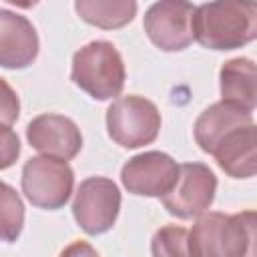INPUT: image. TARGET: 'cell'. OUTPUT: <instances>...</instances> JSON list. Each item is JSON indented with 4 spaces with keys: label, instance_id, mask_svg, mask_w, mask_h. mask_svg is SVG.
Returning <instances> with one entry per match:
<instances>
[{
    "label": "cell",
    "instance_id": "1",
    "mask_svg": "<svg viewBox=\"0 0 257 257\" xmlns=\"http://www.w3.org/2000/svg\"><path fill=\"white\" fill-rule=\"evenodd\" d=\"M193 40L209 50H235L257 36L255 0H211L195 8Z\"/></svg>",
    "mask_w": 257,
    "mask_h": 257
},
{
    "label": "cell",
    "instance_id": "2",
    "mask_svg": "<svg viewBox=\"0 0 257 257\" xmlns=\"http://www.w3.org/2000/svg\"><path fill=\"white\" fill-rule=\"evenodd\" d=\"M257 217L253 211L235 215L201 213L189 231V255L201 257H237L253 253Z\"/></svg>",
    "mask_w": 257,
    "mask_h": 257
},
{
    "label": "cell",
    "instance_id": "3",
    "mask_svg": "<svg viewBox=\"0 0 257 257\" xmlns=\"http://www.w3.org/2000/svg\"><path fill=\"white\" fill-rule=\"evenodd\" d=\"M124 62L108 40H92L72 56V82L96 100H108L122 92Z\"/></svg>",
    "mask_w": 257,
    "mask_h": 257
},
{
    "label": "cell",
    "instance_id": "4",
    "mask_svg": "<svg viewBox=\"0 0 257 257\" xmlns=\"http://www.w3.org/2000/svg\"><path fill=\"white\" fill-rule=\"evenodd\" d=\"M106 131L116 145L139 149L151 145L159 137L161 112L145 96H120L106 110Z\"/></svg>",
    "mask_w": 257,
    "mask_h": 257
},
{
    "label": "cell",
    "instance_id": "5",
    "mask_svg": "<svg viewBox=\"0 0 257 257\" xmlns=\"http://www.w3.org/2000/svg\"><path fill=\"white\" fill-rule=\"evenodd\" d=\"M74 173L66 161L56 157H32L22 167V193L38 209L56 211L72 195Z\"/></svg>",
    "mask_w": 257,
    "mask_h": 257
},
{
    "label": "cell",
    "instance_id": "6",
    "mask_svg": "<svg viewBox=\"0 0 257 257\" xmlns=\"http://www.w3.org/2000/svg\"><path fill=\"white\" fill-rule=\"evenodd\" d=\"M120 211V191L106 177L84 179L72 201V215L78 227L88 235H100L112 229Z\"/></svg>",
    "mask_w": 257,
    "mask_h": 257
},
{
    "label": "cell",
    "instance_id": "7",
    "mask_svg": "<svg viewBox=\"0 0 257 257\" xmlns=\"http://www.w3.org/2000/svg\"><path fill=\"white\" fill-rule=\"evenodd\" d=\"M217 191L215 173L203 163L179 165V175L169 193L161 197L163 207L177 219H193L205 213Z\"/></svg>",
    "mask_w": 257,
    "mask_h": 257
},
{
    "label": "cell",
    "instance_id": "8",
    "mask_svg": "<svg viewBox=\"0 0 257 257\" xmlns=\"http://www.w3.org/2000/svg\"><path fill=\"white\" fill-rule=\"evenodd\" d=\"M193 12L195 6L189 0H157L143 20L149 40L165 52L185 50L193 42Z\"/></svg>",
    "mask_w": 257,
    "mask_h": 257
},
{
    "label": "cell",
    "instance_id": "9",
    "mask_svg": "<svg viewBox=\"0 0 257 257\" xmlns=\"http://www.w3.org/2000/svg\"><path fill=\"white\" fill-rule=\"evenodd\" d=\"M177 161L161 151H147L135 155L120 169V181L128 193L159 199L171 191L177 181Z\"/></svg>",
    "mask_w": 257,
    "mask_h": 257
},
{
    "label": "cell",
    "instance_id": "10",
    "mask_svg": "<svg viewBox=\"0 0 257 257\" xmlns=\"http://www.w3.org/2000/svg\"><path fill=\"white\" fill-rule=\"evenodd\" d=\"M26 139L32 149L62 161L74 159L82 149V135L68 116L46 112L32 118L26 126Z\"/></svg>",
    "mask_w": 257,
    "mask_h": 257
},
{
    "label": "cell",
    "instance_id": "11",
    "mask_svg": "<svg viewBox=\"0 0 257 257\" xmlns=\"http://www.w3.org/2000/svg\"><path fill=\"white\" fill-rule=\"evenodd\" d=\"M38 56V34L32 22L12 10L0 8V66L26 68Z\"/></svg>",
    "mask_w": 257,
    "mask_h": 257
},
{
    "label": "cell",
    "instance_id": "12",
    "mask_svg": "<svg viewBox=\"0 0 257 257\" xmlns=\"http://www.w3.org/2000/svg\"><path fill=\"white\" fill-rule=\"evenodd\" d=\"M217 165L233 179H251L257 171L255 124H245L225 135L211 153Z\"/></svg>",
    "mask_w": 257,
    "mask_h": 257
},
{
    "label": "cell",
    "instance_id": "13",
    "mask_svg": "<svg viewBox=\"0 0 257 257\" xmlns=\"http://www.w3.org/2000/svg\"><path fill=\"white\" fill-rule=\"evenodd\" d=\"M251 122H253V110L241 108L227 100H219L199 114L195 122V141L203 153L211 155L225 135Z\"/></svg>",
    "mask_w": 257,
    "mask_h": 257
},
{
    "label": "cell",
    "instance_id": "14",
    "mask_svg": "<svg viewBox=\"0 0 257 257\" xmlns=\"http://www.w3.org/2000/svg\"><path fill=\"white\" fill-rule=\"evenodd\" d=\"M221 96L227 102H233L241 108L253 110L257 100L255 88V62L251 58L239 56L231 58L221 66Z\"/></svg>",
    "mask_w": 257,
    "mask_h": 257
},
{
    "label": "cell",
    "instance_id": "15",
    "mask_svg": "<svg viewBox=\"0 0 257 257\" xmlns=\"http://www.w3.org/2000/svg\"><path fill=\"white\" fill-rule=\"evenodd\" d=\"M76 14L90 26L116 30L137 16V0H74Z\"/></svg>",
    "mask_w": 257,
    "mask_h": 257
},
{
    "label": "cell",
    "instance_id": "16",
    "mask_svg": "<svg viewBox=\"0 0 257 257\" xmlns=\"http://www.w3.org/2000/svg\"><path fill=\"white\" fill-rule=\"evenodd\" d=\"M24 227V205L14 187L0 181V241L14 243Z\"/></svg>",
    "mask_w": 257,
    "mask_h": 257
},
{
    "label": "cell",
    "instance_id": "17",
    "mask_svg": "<svg viewBox=\"0 0 257 257\" xmlns=\"http://www.w3.org/2000/svg\"><path fill=\"white\" fill-rule=\"evenodd\" d=\"M187 237H189V231L183 229V227H177V225L161 227L153 237L151 251L157 257H163V255H189Z\"/></svg>",
    "mask_w": 257,
    "mask_h": 257
},
{
    "label": "cell",
    "instance_id": "18",
    "mask_svg": "<svg viewBox=\"0 0 257 257\" xmlns=\"http://www.w3.org/2000/svg\"><path fill=\"white\" fill-rule=\"evenodd\" d=\"M20 157V139L10 124L0 122V171L12 167Z\"/></svg>",
    "mask_w": 257,
    "mask_h": 257
},
{
    "label": "cell",
    "instance_id": "19",
    "mask_svg": "<svg viewBox=\"0 0 257 257\" xmlns=\"http://www.w3.org/2000/svg\"><path fill=\"white\" fill-rule=\"evenodd\" d=\"M18 114H20L18 94L4 78H0V122L12 124V122H16Z\"/></svg>",
    "mask_w": 257,
    "mask_h": 257
},
{
    "label": "cell",
    "instance_id": "20",
    "mask_svg": "<svg viewBox=\"0 0 257 257\" xmlns=\"http://www.w3.org/2000/svg\"><path fill=\"white\" fill-rule=\"evenodd\" d=\"M8 4L16 6V8H22V10H28V8H34L40 0H6Z\"/></svg>",
    "mask_w": 257,
    "mask_h": 257
}]
</instances>
